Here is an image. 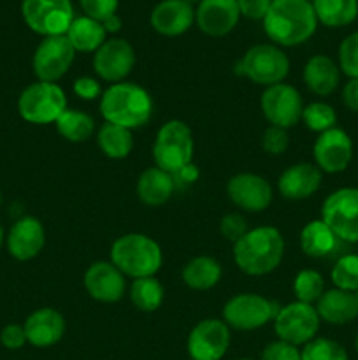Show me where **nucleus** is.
Masks as SVG:
<instances>
[{
	"mask_svg": "<svg viewBox=\"0 0 358 360\" xmlns=\"http://www.w3.org/2000/svg\"><path fill=\"white\" fill-rule=\"evenodd\" d=\"M318 18L311 0H272L263 30L276 46H298L314 35Z\"/></svg>",
	"mask_w": 358,
	"mask_h": 360,
	"instance_id": "1",
	"label": "nucleus"
},
{
	"mask_svg": "<svg viewBox=\"0 0 358 360\" xmlns=\"http://www.w3.org/2000/svg\"><path fill=\"white\" fill-rule=\"evenodd\" d=\"M284 255V241L276 227H256L234 243V260L242 273L263 276L277 269Z\"/></svg>",
	"mask_w": 358,
	"mask_h": 360,
	"instance_id": "2",
	"label": "nucleus"
},
{
	"mask_svg": "<svg viewBox=\"0 0 358 360\" xmlns=\"http://www.w3.org/2000/svg\"><path fill=\"white\" fill-rule=\"evenodd\" d=\"M100 112L105 123L123 127V129H139L150 122L153 115L151 95L135 83L111 84L100 97Z\"/></svg>",
	"mask_w": 358,
	"mask_h": 360,
	"instance_id": "3",
	"label": "nucleus"
},
{
	"mask_svg": "<svg viewBox=\"0 0 358 360\" xmlns=\"http://www.w3.org/2000/svg\"><path fill=\"white\" fill-rule=\"evenodd\" d=\"M111 262L123 273V276L150 278L158 273L161 266V250L150 236L132 232L116 239L111 246Z\"/></svg>",
	"mask_w": 358,
	"mask_h": 360,
	"instance_id": "4",
	"label": "nucleus"
},
{
	"mask_svg": "<svg viewBox=\"0 0 358 360\" xmlns=\"http://www.w3.org/2000/svg\"><path fill=\"white\" fill-rule=\"evenodd\" d=\"M193 134L190 127L181 120H171L164 123L157 132L153 144V158L158 169L175 174L193 158Z\"/></svg>",
	"mask_w": 358,
	"mask_h": 360,
	"instance_id": "5",
	"label": "nucleus"
},
{
	"mask_svg": "<svg viewBox=\"0 0 358 360\" xmlns=\"http://www.w3.org/2000/svg\"><path fill=\"white\" fill-rule=\"evenodd\" d=\"M235 72L248 77L251 83L269 88L283 83L290 72V60L276 44H256L244 53L235 65Z\"/></svg>",
	"mask_w": 358,
	"mask_h": 360,
	"instance_id": "6",
	"label": "nucleus"
},
{
	"mask_svg": "<svg viewBox=\"0 0 358 360\" xmlns=\"http://www.w3.org/2000/svg\"><path fill=\"white\" fill-rule=\"evenodd\" d=\"M67 109V97L56 83L37 81L21 91L18 98L20 116L34 125H49L56 123Z\"/></svg>",
	"mask_w": 358,
	"mask_h": 360,
	"instance_id": "7",
	"label": "nucleus"
},
{
	"mask_svg": "<svg viewBox=\"0 0 358 360\" xmlns=\"http://www.w3.org/2000/svg\"><path fill=\"white\" fill-rule=\"evenodd\" d=\"M21 14L25 23L44 37L65 35L76 18L70 0H23Z\"/></svg>",
	"mask_w": 358,
	"mask_h": 360,
	"instance_id": "8",
	"label": "nucleus"
},
{
	"mask_svg": "<svg viewBox=\"0 0 358 360\" xmlns=\"http://www.w3.org/2000/svg\"><path fill=\"white\" fill-rule=\"evenodd\" d=\"M321 220L339 241L358 243V188H339L321 207Z\"/></svg>",
	"mask_w": 358,
	"mask_h": 360,
	"instance_id": "9",
	"label": "nucleus"
},
{
	"mask_svg": "<svg viewBox=\"0 0 358 360\" xmlns=\"http://www.w3.org/2000/svg\"><path fill=\"white\" fill-rule=\"evenodd\" d=\"M272 322L277 338L295 347L307 345L319 330V315L314 306L298 301L279 308Z\"/></svg>",
	"mask_w": 358,
	"mask_h": 360,
	"instance_id": "10",
	"label": "nucleus"
},
{
	"mask_svg": "<svg viewBox=\"0 0 358 360\" xmlns=\"http://www.w3.org/2000/svg\"><path fill=\"white\" fill-rule=\"evenodd\" d=\"M279 306L258 294H239L223 308V322L237 330H255L276 319Z\"/></svg>",
	"mask_w": 358,
	"mask_h": 360,
	"instance_id": "11",
	"label": "nucleus"
},
{
	"mask_svg": "<svg viewBox=\"0 0 358 360\" xmlns=\"http://www.w3.org/2000/svg\"><path fill=\"white\" fill-rule=\"evenodd\" d=\"M74 56H76V49L72 48L67 35L44 37L32 58L34 74L39 81L56 83L69 72Z\"/></svg>",
	"mask_w": 358,
	"mask_h": 360,
	"instance_id": "12",
	"label": "nucleus"
},
{
	"mask_svg": "<svg viewBox=\"0 0 358 360\" xmlns=\"http://www.w3.org/2000/svg\"><path fill=\"white\" fill-rule=\"evenodd\" d=\"M260 108L270 125L290 129L302 120L304 102L297 88L286 83H277L265 88L260 98Z\"/></svg>",
	"mask_w": 358,
	"mask_h": 360,
	"instance_id": "13",
	"label": "nucleus"
},
{
	"mask_svg": "<svg viewBox=\"0 0 358 360\" xmlns=\"http://www.w3.org/2000/svg\"><path fill=\"white\" fill-rule=\"evenodd\" d=\"M230 347V327L218 319L197 323L190 333L186 348L192 360H221Z\"/></svg>",
	"mask_w": 358,
	"mask_h": 360,
	"instance_id": "14",
	"label": "nucleus"
},
{
	"mask_svg": "<svg viewBox=\"0 0 358 360\" xmlns=\"http://www.w3.org/2000/svg\"><path fill=\"white\" fill-rule=\"evenodd\" d=\"M135 65V51L125 39H109L95 51L93 69L100 79L116 84L125 81Z\"/></svg>",
	"mask_w": 358,
	"mask_h": 360,
	"instance_id": "15",
	"label": "nucleus"
},
{
	"mask_svg": "<svg viewBox=\"0 0 358 360\" xmlns=\"http://www.w3.org/2000/svg\"><path fill=\"white\" fill-rule=\"evenodd\" d=\"M312 157H314V165L321 172L337 174L346 171L353 158L351 137L337 127L319 134L312 148Z\"/></svg>",
	"mask_w": 358,
	"mask_h": 360,
	"instance_id": "16",
	"label": "nucleus"
},
{
	"mask_svg": "<svg viewBox=\"0 0 358 360\" xmlns=\"http://www.w3.org/2000/svg\"><path fill=\"white\" fill-rule=\"evenodd\" d=\"M228 199L241 210L260 213L272 202V186L265 178L253 172H242L228 179Z\"/></svg>",
	"mask_w": 358,
	"mask_h": 360,
	"instance_id": "17",
	"label": "nucleus"
},
{
	"mask_svg": "<svg viewBox=\"0 0 358 360\" xmlns=\"http://www.w3.org/2000/svg\"><path fill=\"white\" fill-rule=\"evenodd\" d=\"M241 11L237 0H202L195 11V21L200 30L211 37L230 34L239 23Z\"/></svg>",
	"mask_w": 358,
	"mask_h": 360,
	"instance_id": "18",
	"label": "nucleus"
},
{
	"mask_svg": "<svg viewBox=\"0 0 358 360\" xmlns=\"http://www.w3.org/2000/svg\"><path fill=\"white\" fill-rule=\"evenodd\" d=\"M125 276L112 262H95L84 273V288L98 302H118L125 294Z\"/></svg>",
	"mask_w": 358,
	"mask_h": 360,
	"instance_id": "19",
	"label": "nucleus"
},
{
	"mask_svg": "<svg viewBox=\"0 0 358 360\" xmlns=\"http://www.w3.org/2000/svg\"><path fill=\"white\" fill-rule=\"evenodd\" d=\"M44 227L34 217L20 218L7 234V250L14 259L21 262L35 259L44 248Z\"/></svg>",
	"mask_w": 358,
	"mask_h": 360,
	"instance_id": "20",
	"label": "nucleus"
},
{
	"mask_svg": "<svg viewBox=\"0 0 358 360\" xmlns=\"http://www.w3.org/2000/svg\"><path fill=\"white\" fill-rule=\"evenodd\" d=\"M151 27L165 37H178L185 34L195 21L192 4L185 0H161L151 11Z\"/></svg>",
	"mask_w": 358,
	"mask_h": 360,
	"instance_id": "21",
	"label": "nucleus"
},
{
	"mask_svg": "<svg viewBox=\"0 0 358 360\" xmlns=\"http://www.w3.org/2000/svg\"><path fill=\"white\" fill-rule=\"evenodd\" d=\"M321 186V171L314 164L290 165L277 181V190L288 200H304L314 195Z\"/></svg>",
	"mask_w": 358,
	"mask_h": 360,
	"instance_id": "22",
	"label": "nucleus"
},
{
	"mask_svg": "<svg viewBox=\"0 0 358 360\" xmlns=\"http://www.w3.org/2000/svg\"><path fill=\"white\" fill-rule=\"evenodd\" d=\"M25 334L32 347L48 348L58 343L65 334V319L53 308H41L25 322Z\"/></svg>",
	"mask_w": 358,
	"mask_h": 360,
	"instance_id": "23",
	"label": "nucleus"
},
{
	"mask_svg": "<svg viewBox=\"0 0 358 360\" xmlns=\"http://www.w3.org/2000/svg\"><path fill=\"white\" fill-rule=\"evenodd\" d=\"M314 308L323 322L332 323V326H344V323L353 322L358 316V299L354 292L332 288V290L323 292Z\"/></svg>",
	"mask_w": 358,
	"mask_h": 360,
	"instance_id": "24",
	"label": "nucleus"
},
{
	"mask_svg": "<svg viewBox=\"0 0 358 360\" xmlns=\"http://www.w3.org/2000/svg\"><path fill=\"white\" fill-rule=\"evenodd\" d=\"M339 81L340 69L330 56L314 55L304 65V83L314 95L326 97L333 94Z\"/></svg>",
	"mask_w": 358,
	"mask_h": 360,
	"instance_id": "25",
	"label": "nucleus"
},
{
	"mask_svg": "<svg viewBox=\"0 0 358 360\" xmlns=\"http://www.w3.org/2000/svg\"><path fill=\"white\" fill-rule=\"evenodd\" d=\"M175 190V181L172 174L158 167H150L139 176L137 181V195L146 206L158 207L167 202Z\"/></svg>",
	"mask_w": 358,
	"mask_h": 360,
	"instance_id": "26",
	"label": "nucleus"
},
{
	"mask_svg": "<svg viewBox=\"0 0 358 360\" xmlns=\"http://www.w3.org/2000/svg\"><path fill=\"white\" fill-rule=\"evenodd\" d=\"M67 39L70 41L72 48L81 53H95L107 39L104 25L97 20H91L88 16L74 18L67 30Z\"/></svg>",
	"mask_w": 358,
	"mask_h": 360,
	"instance_id": "27",
	"label": "nucleus"
},
{
	"mask_svg": "<svg viewBox=\"0 0 358 360\" xmlns=\"http://www.w3.org/2000/svg\"><path fill=\"white\" fill-rule=\"evenodd\" d=\"M318 23L330 28L351 25L358 16V0H311Z\"/></svg>",
	"mask_w": 358,
	"mask_h": 360,
	"instance_id": "28",
	"label": "nucleus"
},
{
	"mask_svg": "<svg viewBox=\"0 0 358 360\" xmlns=\"http://www.w3.org/2000/svg\"><path fill=\"white\" fill-rule=\"evenodd\" d=\"M337 241L329 225L323 220H312L302 229L300 232V248L305 255L312 259H321V257L330 255L336 250Z\"/></svg>",
	"mask_w": 358,
	"mask_h": 360,
	"instance_id": "29",
	"label": "nucleus"
},
{
	"mask_svg": "<svg viewBox=\"0 0 358 360\" xmlns=\"http://www.w3.org/2000/svg\"><path fill=\"white\" fill-rule=\"evenodd\" d=\"M221 266L213 257L200 255L190 260L183 269V281L192 290H209L221 280Z\"/></svg>",
	"mask_w": 358,
	"mask_h": 360,
	"instance_id": "30",
	"label": "nucleus"
},
{
	"mask_svg": "<svg viewBox=\"0 0 358 360\" xmlns=\"http://www.w3.org/2000/svg\"><path fill=\"white\" fill-rule=\"evenodd\" d=\"M97 143L105 157L121 160L128 157L133 148L132 130L112 125V123H104L97 132Z\"/></svg>",
	"mask_w": 358,
	"mask_h": 360,
	"instance_id": "31",
	"label": "nucleus"
},
{
	"mask_svg": "<svg viewBox=\"0 0 358 360\" xmlns=\"http://www.w3.org/2000/svg\"><path fill=\"white\" fill-rule=\"evenodd\" d=\"M56 130L63 139L70 143H84L95 132V120L77 109H65L56 120Z\"/></svg>",
	"mask_w": 358,
	"mask_h": 360,
	"instance_id": "32",
	"label": "nucleus"
},
{
	"mask_svg": "<svg viewBox=\"0 0 358 360\" xmlns=\"http://www.w3.org/2000/svg\"><path fill=\"white\" fill-rule=\"evenodd\" d=\"M164 287L154 276L133 280L130 287V301L139 311H157L164 302Z\"/></svg>",
	"mask_w": 358,
	"mask_h": 360,
	"instance_id": "33",
	"label": "nucleus"
},
{
	"mask_svg": "<svg viewBox=\"0 0 358 360\" xmlns=\"http://www.w3.org/2000/svg\"><path fill=\"white\" fill-rule=\"evenodd\" d=\"M293 292L298 302L312 304V302H318L325 292V281L318 271L304 269L295 276Z\"/></svg>",
	"mask_w": 358,
	"mask_h": 360,
	"instance_id": "34",
	"label": "nucleus"
},
{
	"mask_svg": "<svg viewBox=\"0 0 358 360\" xmlns=\"http://www.w3.org/2000/svg\"><path fill=\"white\" fill-rule=\"evenodd\" d=\"M302 122L312 132L323 134L336 127L337 115L332 105L325 104V102H312V104L305 105L302 111Z\"/></svg>",
	"mask_w": 358,
	"mask_h": 360,
	"instance_id": "35",
	"label": "nucleus"
},
{
	"mask_svg": "<svg viewBox=\"0 0 358 360\" xmlns=\"http://www.w3.org/2000/svg\"><path fill=\"white\" fill-rule=\"evenodd\" d=\"M332 283L336 288L347 292L358 290V255H344L333 266L332 273Z\"/></svg>",
	"mask_w": 358,
	"mask_h": 360,
	"instance_id": "36",
	"label": "nucleus"
},
{
	"mask_svg": "<svg viewBox=\"0 0 358 360\" xmlns=\"http://www.w3.org/2000/svg\"><path fill=\"white\" fill-rule=\"evenodd\" d=\"M302 360H347L344 347L329 338H314L300 350Z\"/></svg>",
	"mask_w": 358,
	"mask_h": 360,
	"instance_id": "37",
	"label": "nucleus"
},
{
	"mask_svg": "<svg viewBox=\"0 0 358 360\" xmlns=\"http://www.w3.org/2000/svg\"><path fill=\"white\" fill-rule=\"evenodd\" d=\"M339 69L350 79H358V32H353L340 42Z\"/></svg>",
	"mask_w": 358,
	"mask_h": 360,
	"instance_id": "38",
	"label": "nucleus"
},
{
	"mask_svg": "<svg viewBox=\"0 0 358 360\" xmlns=\"http://www.w3.org/2000/svg\"><path fill=\"white\" fill-rule=\"evenodd\" d=\"M290 146V137H288L286 129L281 127H267L265 132L262 134V148L269 155H283Z\"/></svg>",
	"mask_w": 358,
	"mask_h": 360,
	"instance_id": "39",
	"label": "nucleus"
},
{
	"mask_svg": "<svg viewBox=\"0 0 358 360\" xmlns=\"http://www.w3.org/2000/svg\"><path fill=\"white\" fill-rule=\"evenodd\" d=\"M79 4L84 16L102 23L107 18L114 16L116 11H118L119 0H79Z\"/></svg>",
	"mask_w": 358,
	"mask_h": 360,
	"instance_id": "40",
	"label": "nucleus"
},
{
	"mask_svg": "<svg viewBox=\"0 0 358 360\" xmlns=\"http://www.w3.org/2000/svg\"><path fill=\"white\" fill-rule=\"evenodd\" d=\"M262 360H302L300 350L286 341H272L262 352Z\"/></svg>",
	"mask_w": 358,
	"mask_h": 360,
	"instance_id": "41",
	"label": "nucleus"
},
{
	"mask_svg": "<svg viewBox=\"0 0 358 360\" xmlns=\"http://www.w3.org/2000/svg\"><path fill=\"white\" fill-rule=\"evenodd\" d=\"M220 231H221V234L228 239V241L237 243L239 239H241L242 236L249 231V229H248V224H246L244 217H241L239 213H230V214H227V217L221 218Z\"/></svg>",
	"mask_w": 358,
	"mask_h": 360,
	"instance_id": "42",
	"label": "nucleus"
},
{
	"mask_svg": "<svg viewBox=\"0 0 358 360\" xmlns=\"http://www.w3.org/2000/svg\"><path fill=\"white\" fill-rule=\"evenodd\" d=\"M0 341L7 350H20L25 347L27 341V334H25V327L18 326V323H9L0 333Z\"/></svg>",
	"mask_w": 358,
	"mask_h": 360,
	"instance_id": "43",
	"label": "nucleus"
},
{
	"mask_svg": "<svg viewBox=\"0 0 358 360\" xmlns=\"http://www.w3.org/2000/svg\"><path fill=\"white\" fill-rule=\"evenodd\" d=\"M270 4H272V0H237L241 16L253 21H263L265 14L269 13Z\"/></svg>",
	"mask_w": 358,
	"mask_h": 360,
	"instance_id": "44",
	"label": "nucleus"
},
{
	"mask_svg": "<svg viewBox=\"0 0 358 360\" xmlns=\"http://www.w3.org/2000/svg\"><path fill=\"white\" fill-rule=\"evenodd\" d=\"M74 94L83 101H95L100 97V83L95 77L83 76L74 81Z\"/></svg>",
	"mask_w": 358,
	"mask_h": 360,
	"instance_id": "45",
	"label": "nucleus"
},
{
	"mask_svg": "<svg viewBox=\"0 0 358 360\" xmlns=\"http://www.w3.org/2000/svg\"><path fill=\"white\" fill-rule=\"evenodd\" d=\"M343 102L350 111L358 112V79H350L344 84Z\"/></svg>",
	"mask_w": 358,
	"mask_h": 360,
	"instance_id": "46",
	"label": "nucleus"
},
{
	"mask_svg": "<svg viewBox=\"0 0 358 360\" xmlns=\"http://www.w3.org/2000/svg\"><path fill=\"white\" fill-rule=\"evenodd\" d=\"M172 176H174V179L179 178V181H181L183 185H190V183L197 181V178H199V171H197L195 165L190 164V165H186L185 169H181V171L175 172V174H172Z\"/></svg>",
	"mask_w": 358,
	"mask_h": 360,
	"instance_id": "47",
	"label": "nucleus"
},
{
	"mask_svg": "<svg viewBox=\"0 0 358 360\" xmlns=\"http://www.w3.org/2000/svg\"><path fill=\"white\" fill-rule=\"evenodd\" d=\"M102 25H104V28L107 34H116V32L121 30V27H123V23H121V20H119L118 14H114V16L107 18L105 21H102Z\"/></svg>",
	"mask_w": 358,
	"mask_h": 360,
	"instance_id": "48",
	"label": "nucleus"
},
{
	"mask_svg": "<svg viewBox=\"0 0 358 360\" xmlns=\"http://www.w3.org/2000/svg\"><path fill=\"white\" fill-rule=\"evenodd\" d=\"M2 245H4V231L2 227H0V248H2Z\"/></svg>",
	"mask_w": 358,
	"mask_h": 360,
	"instance_id": "49",
	"label": "nucleus"
},
{
	"mask_svg": "<svg viewBox=\"0 0 358 360\" xmlns=\"http://www.w3.org/2000/svg\"><path fill=\"white\" fill-rule=\"evenodd\" d=\"M185 2H188V4H195V2H202V0H185Z\"/></svg>",
	"mask_w": 358,
	"mask_h": 360,
	"instance_id": "50",
	"label": "nucleus"
},
{
	"mask_svg": "<svg viewBox=\"0 0 358 360\" xmlns=\"http://www.w3.org/2000/svg\"><path fill=\"white\" fill-rule=\"evenodd\" d=\"M354 348H357V354H358V334H357V340H354Z\"/></svg>",
	"mask_w": 358,
	"mask_h": 360,
	"instance_id": "51",
	"label": "nucleus"
},
{
	"mask_svg": "<svg viewBox=\"0 0 358 360\" xmlns=\"http://www.w3.org/2000/svg\"><path fill=\"white\" fill-rule=\"evenodd\" d=\"M0 204H2V193H0Z\"/></svg>",
	"mask_w": 358,
	"mask_h": 360,
	"instance_id": "52",
	"label": "nucleus"
},
{
	"mask_svg": "<svg viewBox=\"0 0 358 360\" xmlns=\"http://www.w3.org/2000/svg\"><path fill=\"white\" fill-rule=\"evenodd\" d=\"M239 360H251V359H239Z\"/></svg>",
	"mask_w": 358,
	"mask_h": 360,
	"instance_id": "53",
	"label": "nucleus"
},
{
	"mask_svg": "<svg viewBox=\"0 0 358 360\" xmlns=\"http://www.w3.org/2000/svg\"><path fill=\"white\" fill-rule=\"evenodd\" d=\"M357 299H358V290H357Z\"/></svg>",
	"mask_w": 358,
	"mask_h": 360,
	"instance_id": "54",
	"label": "nucleus"
}]
</instances>
